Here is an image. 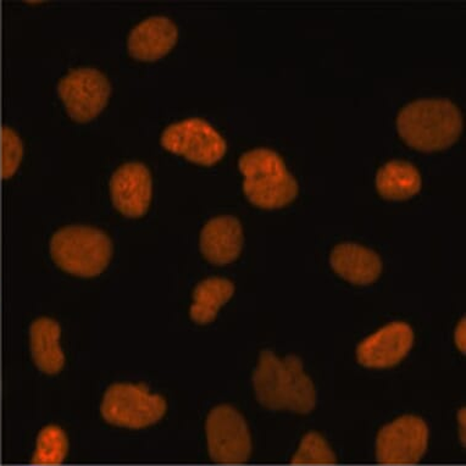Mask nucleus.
Listing matches in <instances>:
<instances>
[{"label":"nucleus","mask_w":466,"mask_h":466,"mask_svg":"<svg viewBox=\"0 0 466 466\" xmlns=\"http://www.w3.org/2000/svg\"><path fill=\"white\" fill-rule=\"evenodd\" d=\"M253 386L258 401L268 410L307 414L317 404L314 383L296 356L279 360L270 350L261 352Z\"/></svg>","instance_id":"1"},{"label":"nucleus","mask_w":466,"mask_h":466,"mask_svg":"<svg viewBox=\"0 0 466 466\" xmlns=\"http://www.w3.org/2000/svg\"><path fill=\"white\" fill-rule=\"evenodd\" d=\"M400 138L420 152L450 148L461 137V109L447 98H421L401 107L397 116Z\"/></svg>","instance_id":"2"},{"label":"nucleus","mask_w":466,"mask_h":466,"mask_svg":"<svg viewBox=\"0 0 466 466\" xmlns=\"http://www.w3.org/2000/svg\"><path fill=\"white\" fill-rule=\"evenodd\" d=\"M238 168L245 177L243 192L253 206L279 209L299 196V182L275 150L264 147L248 150L239 157Z\"/></svg>","instance_id":"3"},{"label":"nucleus","mask_w":466,"mask_h":466,"mask_svg":"<svg viewBox=\"0 0 466 466\" xmlns=\"http://www.w3.org/2000/svg\"><path fill=\"white\" fill-rule=\"evenodd\" d=\"M50 254L64 271L80 278H95L109 265L113 243L98 228L69 226L54 233Z\"/></svg>","instance_id":"4"},{"label":"nucleus","mask_w":466,"mask_h":466,"mask_svg":"<svg viewBox=\"0 0 466 466\" xmlns=\"http://www.w3.org/2000/svg\"><path fill=\"white\" fill-rule=\"evenodd\" d=\"M100 410L109 424L143 429L164 417L167 401L159 394L150 393L146 386L116 383L104 394Z\"/></svg>","instance_id":"5"},{"label":"nucleus","mask_w":466,"mask_h":466,"mask_svg":"<svg viewBox=\"0 0 466 466\" xmlns=\"http://www.w3.org/2000/svg\"><path fill=\"white\" fill-rule=\"evenodd\" d=\"M161 146L191 163L213 167L225 157L228 143L208 121L192 117L172 124L161 135Z\"/></svg>","instance_id":"6"},{"label":"nucleus","mask_w":466,"mask_h":466,"mask_svg":"<svg viewBox=\"0 0 466 466\" xmlns=\"http://www.w3.org/2000/svg\"><path fill=\"white\" fill-rule=\"evenodd\" d=\"M209 453L220 464H242L248 461L252 440L245 418L235 408L220 405L207 419Z\"/></svg>","instance_id":"7"},{"label":"nucleus","mask_w":466,"mask_h":466,"mask_svg":"<svg viewBox=\"0 0 466 466\" xmlns=\"http://www.w3.org/2000/svg\"><path fill=\"white\" fill-rule=\"evenodd\" d=\"M67 114L76 123L96 119L109 102L110 82L96 69H77L67 74L57 86Z\"/></svg>","instance_id":"8"},{"label":"nucleus","mask_w":466,"mask_h":466,"mask_svg":"<svg viewBox=\"0 0 466 466\" xmlns=\"http://www.w3.org/2000/svg\"><path fill=\"white\" fill-rule=\"evenodd\" d=\"M428 443L429 428L426 422L414 415H404L379 432L376 457L381 464H415L420 461Z\"/></svg>","instance_id":"9"},{"label":"nucleus","mask_w":466,"mask_h":466,"mask_svg":"<svg viewBox=\"0 0 466 466\" xmlns=\"http://www.w3.org/2000/svg\"><path fill=\"white\" fill-rule=\"evenodd\" d=\"M152 175L145 164H125L111 177V200L115 209L125 217H143L152 202Z\"/></svg>","instance_id":"10"},{"label":"nucleus","mask_w":466,"mask_h":466,"mask_svg":"<svg viewBox=\"0 0 466 466\" xmlns=\"http://www.w3.org/2000/svg\"><path fill=\"white\" fill-rule=\"evenodd\" d=\"M414 343V332L405 322H392L367 337L358 346L357 358L367 368H390L404 360Z\"/></svg>","instance_id":"11"},{"label":"nucleus","mask_w":466,"mask_h":466,"mask_svg":"<svg viewBox=\"0 0 466 466\" xmlns=\"http://www.w3.org/2000/svg\"><path fill=\"white\" fill-rule=\"evenodd\" d=\"M243 242L241 221L231 215L211 218L200 232V252L209 263L220 267L238 259Z\"/></svg>","instance_id":"12"},{"label":"nucleus","mask_w":466,"mask_h":466,"mask_svg":"<svg viewBox=\"0 0 466 466\" xmlns=\"http://www.w3.org/2000/svg\"><path fill=\"white\" fill-rule=\"evenodd\" d=\"M177 25L164 16L149 17L137 25L128 35L127 48L135 59L156 62L177 46Z\"/></svg>","instance_id":"13"},{"label":"nucleus","mask_w":466,"mask_h":466,"mask_svg":"<svg viewBox=\"0 0 466 466\" xmlns=\"http://www.w3.org/2000/svg\"><path fill=\"white\" fill-rule=\"evenodd\" d=\"M329 264L337 275L358 286L374 283L382 272L379 254L357 243L336 246L329 257Z\"/></svg>","instance_id":"14"},{"label":"nucleus","mask_w":466,"mask_h":466,"mask_svg":"<svg viewBox=\"0 0 466 466\" xmlns=\"http://www.w3.org/2000/svg\"><path fill=\"white\" fill-rule=\"evenodd\" d=\"M375 185L382 198L407 200L421 191L422 178L414 164L394 159L379 168Z\"/></svg>","instance_id":"15"},{"label":"nucleus","mask_w":466,"mask_h":466,"mask_svg":"<svg viewBox=\"0 0 466 466\" xmlns=\"http://www.w3.org/2000/svg\"><path fill=\"white\" fill-rule=\"evenodd\" d=\"M60 333L62 329L53 319H37L31 326L32 358L39 370L46 374L62 371L66 364V356L59 343Z\"/></svg>","instance_id":"16"},{"label":"nucleus","mask_w":466,"mask_h":466,"mask_svg":"<svg viewBox=\"0 0 466 466\" xmlns=\"http://www.w3.org/2000/svg\"><path fill=\"white\" fill-rule=\"evenodd\" d=\"M235 293V285L224 278H209L200 282L193 293L191 318L198 324L214 321L224 304Z\"/></svg>","instance_id":"17"},{"label":"nucleus","mask_w":466,"mask_h":466,"mask_svg":"<svg viewBox=\"0 0 466 466\" xmlns=\"http://www.w3.org/2000/svg\"><path fill=\"white\" fill-rule=\"evenodd\" d=\"M66 432L57 426H46L38 435L37 448L32 464L35 466L60 464L67 453Z\"/></svg>","instance_id":"18"},{"label":"nucleus","mask_w":466,"mask_h":466,"mask_svg":"<svg viewBox=\"0 0 466 466\" xmlns=\"http://www.w3.org/2000/svg\"><path fill=\"white\" fill-rule=\"evenodd\" d=\"M336 455L329 443L317 432H309L300 442L297 453L293 455L292 464H335Z\"/></svg>","instance_id":"19"},{"label":"nucleus","mask_w":466,"mask_h":466,"mask_svg":"<svg viewBox=\"0 0 466 466\" xmlns=\"http://www.w3.org/2000/svg\"><path fill=\"white\" fill-rule=\"evenodd\" d=\"M2 177L10 178L14 177L23 159V142L16 132L12 128L5 127L2 132Z\"/></svg>","instance_id":"20"},{"label":"nucleus","mask_w":466,"mask_h":466,"mask_svg":"<svg viewBox=\"0 0 466 466\" xmlns=\"http://www.w3.org/2000/svg\"><path fill=\"white\" fill-rule=\"evenodd\" d=\"M454 340H455V344H457L458 350H461L462 353H465V348H466V321H465V318L461 319V321L459 322L457 329H455Z\"/></svg>","instance_id":"21"},{"label":"nucleus","mask_w":466,"mask_h":466,"mask_svg":"<svg viewBox=\"0 0 466 466\" xmlns=\"http://www.w3.org/2000/svg\"><path fill=\"white\" fill-rule=\"evenodd\" d=\"M466 411L464 408L458 413V422L459 426H461V439L462 441V444H465V425H466V419H465Z\"/></svg>","instance_id":"22"}]
</instances>
